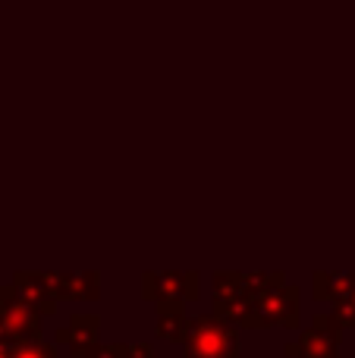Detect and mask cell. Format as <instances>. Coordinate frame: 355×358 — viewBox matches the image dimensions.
I'll return each mask as SVG.
<instances>
[{
  "label": "cell",
  "instance_id": "2",
  "mask_svg": "<svg viewBox=\"0 0 355 358\" xmlns=\"http://www.w3.org/2000/svg\"><path fill=\"white\" fill-rule=\"evenodd\" d=\"M201 280L195 271H145L142 296L154 302V308H182L186 302L198 299Z\"/></svg>",
  "mask_w": 355,
  "mask_h": 358
},
{
  "label": "cell",
  "instance_id": "16",
  "mask_svg": "<svg viewBox=\"0 0 355 358\" xmlns=\"http://www.w3.org/2000/svg\"><path fill=\"white\" fill-rule=\"evenodd\" d=\"M123 358H157V355L151 343H132V346L123 349Z\"/></svg>",
  "mask_w": 355,
  "mask_h": 358
},
{
  "label": "cell",
  "instance_id": "1",
  "mask_svg": "<svg viewBox=\"0 0 355 358\" xmlns=\"http://www.w3.org/2000/svg\"><path fill=\"white\" fill-rule=\"evenodd\" d=\"M182 358H239V330L211 311L189 317Z\"/></svg>",
  "mask_w": 355,
  "mask_h": 358
},
{
  "label": "cell",
  "instance_id": "5",
  "mask_svg": "<svg viewBox=\"0 0 355 358\" xmlns=\"http://www.w3.org/2000/svg\"><path fill=\"white\" fill-rule=\"evenodd\" d=\"M340 334L331 315H314L312 327L299 334V340H289L283 346V355L289 358H340Z\"/></svg>",
  "mask_w": 355,
  "mask_h": 358
},
{
  "label": "cell",
  "instance_id": "9",
  "mask_svg": "<svg viewBox=\"0 0 355 358\" xmlns=\"http://www.w3.org/2000/svg\"><path fill=\"white\" fill-rule=\"evenodd\" d=\"M13 292H16V299H22L29 308H35L38 315H54L57 311V299L50 296V289L44 286V277L38 271H16L10 280Z\"/></svg>",
  "mask_w": 355,
  "mask_h": 358
},
{
  "label": "cell",
  "instance_id": "3",
  "mask_svg": "<svg viewBox=\"0 0 355 358\" xmlns=\"http://www.w3.org/2000/svg\"><path fill=\"white\" fill-rule=\"evenodd\" d=\"M299 299H302V292L293 283L252 296V330L299 327V311H302Z\"/></svg>",
  "mask_w": 355,
  "mask_h": 358
},
{
  "label": "cell",
  "instance_id": "17",
  "mask_svg": "<svg viewBox=\"0 0 355 358\" xmlns=\"http://www.w3.org/2000/svg\"><path fill=\"white\" fill-rule=\"evenodd\" d=\"M0 358H10V343H0Z\"/></svg>",
  "mask_w": 355,
  "mask_h": 358
},
{
  "label": "cell",
  "instance_id": "18",
  "mask_svg": "<svg viewBox=\"0 0 355 358\" xmlns=\"http://www.w3.org/2000/svg\"><path fill=\"white\" fill-rule=\"evenodd\" d=\"M0 343H10V336H6V330H3V324H0Z\"/></svg>",
  "mask_w": 355,
  "mask_h": 358
},
{
  "label": "cell",
  "instance_id": "4",
  "mask_svg": "<svg viewBox=\"0 0 355 358\" xmlns=\"http://www.w3.org/2000/svg\"><path fill=\"white\" fill-rule=\"evenodd\" d=\"M211 315L233 327H252V296L236 283V271H217L211 277Z\"/></svg>",
  "mask_w": 355,
  "mask_h": 358
},
{
  "label": "cell",
  "instance_id": "12",
  "mask_svg": "<svg viewBox=\"0 0 355 358\" xmlns=\"http://www.w3.org/2000/svg\"><path fill=\"white\" fill-rule=\"evenodd\" d=\"M157 311V324H154V334L167 343H182L186 340V327H189V317L182 308H154Z\"/></svg>",
  "mask_w": 355,
  "mask_h": 358
},
{
  "label": "cell",
  "instance_id": "14",
  "mask_svg": "<svg viewBox=\"0 0 355 358\" xmlns=\"http://www.w3.org/2000/svg\"><path fill=\"white\" fill-rule=\"evenodd\" d=\"M327 315L337 321V327L340 330H346V327H355V289H352V296L349 299H343V302H337V305H331V311Z\"/></svg>",
  "mask_w": 355,
  "mask_h": 358
},
{
  "label": "cell",
  "instance_id": "8",
  "mask_svg": "<svg viewBox=\"0 0 355 358\" xmlns=\"http://www.w3.org/2000/svg\"><path fill=\"white\" fill-rule=\"evenodd\" d=\"M54 343L66 346L75 358H82L92 346L101 343V317L98 315H73L63 330L54 334Z\"/></svg>",
  "mask_w": 355,
  "mask_h": 358
},
{
  "label": "cell",
  "instance_id": "10",
  "mask_svg": "<svg viewBox=\"0 0 355 358\" xmlns=\"http://www.w3.org/2000/svg\"><path fill=\"white\" fill-rule=\"evenodd\" d=\"M355 289V273H343V271H314L312 273V292L321 302H343L349 299Z\"/></svg>",
  "mask_w": 355,
  "mask_h": 358
},
{
  "label": "cell",
  "instance_id": "11",
  "mask_svg": "<svg viewBox=\"0 0 355 358\" xmlns=\"http://www.w3.org/2000/svg\"><path fill=\"white\" fill-rule=\"evenodd\" d=\"M236 283L245 296H258V292L287 286V273L283 271H236Z\"/></svg>",
  "mask_w": 355,
  "mask_h": 358
},
{
  "label": "cell",
  "instance_id": "6",
  "mask_svg": "<svg viewBox=\"0 0 355 358\" xmlns=\"http://www.w3.org/2000/svg\"><path fill=\"white\" fill-rule=\"evenodd\" d=\"M0 324H3L10 343L16 340H41V315L16 299L13 286H0Z\"/></svg>",
  "mask_w": 355,
  "mask_h": 358
},
{
  "label": "cell",
  "instance_id": "15",
  "mask_svg": "<svg viewBox=\"0 0 355 358\" xmlns=\"http://www.w3.org/2000/svg\"><path fill=\"white\" fill-rule=\"evenodd\" d=\"M123 349H126V343H98L82 358H123Z\"/></svg>",
  "mask_w": 355,
  "mask_h": 358
},
{
  "label": "cell",
  "instance_id": "7",
  "mask_svg": "<svg viewBox=\"0 0 355 358\" xmlns=\"http://www.w3.org/2000/svg\"><path fill=\"white\" fill-rule=\"evenodd\" d=\"M44 286L50 296L60 299H98L101 296V273L98 271H44Z\"/></svg>",
  "mask_w": 355,
  "mask_h": 358
},
{
  "label": "cell",
  "instance_id": "13",
  "mask_svg": "<svg viewBox=\"0 0 355 358\" xmlns=\"http://www.w3.org/2000/svg\"><path fill=\"white\" fill-rule=\"evenodd\" d=\"M10 358H57V349L44 340H16L10 343Z\"/></svg>",
  "mask_w": 355,
  "mask_h": 358
}]
</instances>
